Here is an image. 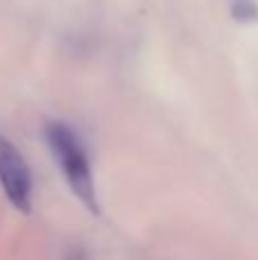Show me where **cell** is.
I'll list each match as a JSON object with an SVG mask.
<instances>
[{
  "label": "cell",
  "mask_w": 258,
  "mask_h": 260,
  "mask_svg": "<svg viewBox=\"0 0 258 260\" xmlns=\"http://www.w3.org/2000/svg\"><path fill=\"white\" fill-rule=\"evenodd\" d=\"M46 144L53 153L57 167L71 192L80 199V203L89 212L99 215V197H96V183L91 174V162L80 135L67 121H48L44 128Z\"/></svg>",
  "instance_id": "6da1fadb"
},
{
  "label": "cell",
  "mask_w": 258,
  "mask_h": 260,
  "mask_svg": "<svg viewBox=\"0 0 258 260\" xmlns=\"http://www.w3.org/2000/svg\"><path fill=\"white\" fill-rule=\"evenodd\" d=\"M0 187L18 212L32 208V174L25 157L5 135H0Z\"/></svg>",
  "instance_id": "7a4b0ae2"
},
{
  "label": "cell",
  "mask_w": 258,
  "mask_h": 260,
  "mask_svg": "<svg viewBox=\"0 0 258 260\" xmlns=\"http://www.w3.org/2000/svg\"><path fill=\"white\" fill-rule=\"evenodd\" d=\"M233 14L238 18H251L256 14L254 0H233Z\"/></svg>",
  "instance_id": "3957f363"
},
{
  "label": "cell",
  "mask_w": 258,
  "mask_h": 260,
  "mask_svg": "<svg viewBox=\"0 0 258 260\" xmlns=\"http://www.w3.org/2000/svg\"><path fill=\"white\" fill-rule=\"evenodd\" d=\"M62 260H89V256H87V251L80 247V244H71V247L64 251Z\"/></svg>",
  "instance_id": "277c9868"
}]
</instances>
